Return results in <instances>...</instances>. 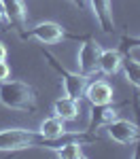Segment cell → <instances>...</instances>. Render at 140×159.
Listing matches in <instances>:
<instances>
[{"label":"cell","instance_id":"6da1fadb","mask_svg":"<svg viewBox=\"0 0 140 159\" xmlns=\"http://www.w3.org/2000/svg\"><path fill=\"white\" fill-rule=\"evenodd\" d=\"M68 138L51 140L40 132L24 129V127H11V129H0V153H15V151H25V148H47L53 151Z\"/></svg>","mask_w":140,"mask_h":159},{"label":"cell","instance_id":"7a4b0ae2","mask_svg":"<svg viewBox=\"0 0 140 159\" xmlns=\"http://www.w3.org/2000/svg\"><path fill=\"white\" fill-rule=\"evenodd\" d=\"M0 102L11 110H21V112H34L38 108L36 89L24 83V81H2L0 83Z\"/></svg>","mask_w":140,"mask_h":159},{"label":"cell","instance_id":"3957f363","mask_svg":"<svg viewBox=\"0 0 140 159\" xmlns=\"http://www.w3.org/2000/svg\"><path fill=\"white\" fill-rule=\"evenodd\" d=\"M43 55H45V60L49 61V66L55 70V72L60 74V79H62V87H64V93L68 96V98H75V100H81L83 96V91H85V85H87V79L85 74H75L70 72L68 68H64L60 60L55 57V55H51L49 51H43Z\"/></svg>","mask_w":140,"mask_h":159},{"label":"cell","instance_id":"277c9868","mask_svg":"<svg viewBox=\"0 0 140 159\" xmlns=\"http://www.w3.org/2000/svg\"><path fill=\"white\" fill-rule=\"evenodd\" d=\"M19 36L24 38V40L25 38H34L40 45H55V43H62L64 38L79 40V36L66 34V30L60 24H55V21H40L34 28H30V30H19Z\"/></svg>","mask_w":140,"mask_h":159},{"label":"cell","instance_id":"5b68a950","mask_svg":"<svg viewBox=\"0 0 140 159\" xmlns=\"http://www.w3.org/2000/svg\"><path fill=\"white\" fill-rule=\"evenodd\" d=\"M102 45L93 36L81 38V47L76 53V64H79V72L85 76H93L98 72V61H100Z\"/></svg>","mask_w":140,"mask_h":159},{"label":"cell","instance_id":"8992f818","mask_svg":"<svg viewBox=\"0 0 140 159\" xmlns=\"http://www.w3.org/2000/svg\"><path fill=\"white\" fill-rule=\"evenodd\" d=\"M106 127V134L111 140L115 142H119V144H123V147H129V144H138L140 140V129L138 125L134 121H129V119H113L111 123H106L104 125Z\"/></svg>","mask_w":140,"mask_h":159},{"label":"cell","instance_id":"52a82bcc","mask_svg":"<svg viewBox=\"0 0 140 159\" xmlns=\"http://www.w3.org/2000/svg\"><path fill=\"white\" fill-rule=\"evenodd\" d=\"M127 102L123 104H98V106H91V115H89V132H98L100 127H104L106 123H111L113 119L119 117V110L125 106Z\"/></svg>","mask_w":140,"mask_h":159},{"label":"cell","instance_id":"ba28073f","mask_svg":"<svg viewBox=\"0 0 140 159\" xmlns=\"http://www.w3.org/2000/svg\"><path fill=\"white\" fill-rule=\"evenodd\" d=\"M83 96L87 98V102L91 106H98V104H108V102H113V87L108 85L106 81H93V83H87L85 85V91H83Z\"/></svg>","mask_w":140,"mask_h":159},{"label":"cell","instance_id":"9c48e42d","mask_svg":"<svg viewBox=\"0 0 140 159\" xmlns=\"http://www.w3.org/2000/svg\"><path fill=\"white\" fill-rule=\"evenodd\" d=\"M91 11L96 21L100 24V30L104 34H111L115 30V17H113V2L111 0H89Z\"/></svg>","mask_w":140,"mask_h":159},{"label":"cell","instance_id":"30bf717a","mask_svg":"<svg viewBox=\"0 0 140 159\" xmlns=\"http://www.w3.org/2000/svg\"><path fill=\"white\" fill-rule=\"evenodd\" d=\"M2 7H4V19L17 32L24 30L25 19H28V9H25L24 0H2Z\"/></svg>","mask_w":140,"mask_h":159},{"label":"cell","instance_id":"8fae6325","mask_svg":"<svg viewBox=\"0 0 140 159\" xmlns=\"http://www.w3.org/2000/svg\"><path fill=\"white\" fill-rule=\"evenodd\" d=\"M53 115L60 117L62 121H75L76 117L81 115V102L75 98L64 96V98L53 102Z\"/></svg>","mask_w":140,"mask_h":159},{"label":"cell","instance_id":"7c38bea8","mask_svg":"<svg viewBox=\"0 0 140 159\" xmlns=\"http://www.w3.org/2000/svg\"><path fill=\"white\" fill-rule=\"evenodd\" d=\"M121 61H123V53L119 49H102L100 61H98V70L108 76H113L121 70Z\"/></svg>","mask_w":140,"mask_h":159},{"label":"cell","instance_id":"4fadbf2b","mask_svg":"<svg viewBox=\"0 0 140 159\" xmlns=\"http://www.w3.org/2000/svg\"><path fill=\"white\" fill-rule=\"evenodd\" d=\"M83 140L79 138H68L64 140L57 148H53V155L60 159H85V153H83Z\"/></svg>","mask_w":140,"mask_h":159},{"label":"cell","instance_id":"5bb4252c","mask_svg":"<svg viewBox=\"0 0 140 159\" xmlns=\"http://www.w3.org/2000/svg\"><path fill=\"white\" fill-rule=\"evenodd\" d=\"M121 68H123V74H125L127 83L134 85L140 91V61L136 57H132L129 53H125L123 61H121Z\"/></svg>","mask_w":140,"mask_h":159},{"label":"cell","instance_id":"9a60e30c","mask_svg":"<svg viewBox=\"0 0 140 159\" xmlns=\"http://www.w3.org/2000/svg\"><path fill=\"white\" fill-rule=\"evenodd\" d=\"M134 49H140V36H127V34H123L121 40H119V51L125 55V53H129Z\"/></svg>","mask_w":140,"mask_h":159},{"label":"cell","instance_id":"2e32d148","mask_svg":"<svg viewBox=\"0 0 140 159\" xmlns=\"http://www.w3.org/2000/svg\"><path fill=\"white\" fill-rule=\"evenodd\" d=\"M9 76H11V68H9V64H7V61H0V83L7 81Z\"/></svg>","mask_w":140,"mask_h":159},{"label":"cell","instance_id":"e0dca14e","mask_svg":"<svg viewBox=\"0 0 140 159\" xmlns=\"http://www.w3.org/2000/svg\"><path fill=\"white\" fill-rule=\"evenodd\" d=\"M7 60V47H4V43L0 40V61Z\"/></svg>","mask_w":140,"mask_h":159},{"label":"cell","instance_id":"ac0fdd59","mask_svg":"<svg viewBox=\"0 0 140 159\" xmlns=\"http://www.w3.org/2000/svg\"><path fill=\"white\" fill-rule=\"evenodd\" d=\"M70 2H72V4H76L79 9H85V7H87V4H85V0H70Z\"/></svg>","mask_w":140,"mask_h":159},{"label":"cell","instance_id":"d6986e66","mask_svg":"<svg viewBox=\"0 0 140 159\" xmlns=\"http://www.w3.org/2000/svg\"><path fill=\"white\" fill-rule=\"evenodd\" d=\"M4 19V7H2V0H0V21Z\"/></svg>","mask_w":140,"mask_h":159}]
</instances>
